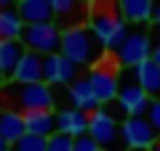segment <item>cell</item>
<instances>
[{
  "mask_svg": "<svg viewBox=\"0 0 160 151\" xmlns=\"http://www.w3.org/2000/svg\"><path fill=\"white\" fill-rule=\"evenodd\" d=\"M24 27L16 8H0V40H22Z\"/></svg>",
  "mask_w": 160,
  "mask_h": 151,
  "instance_id": "20",
  "label": "cell"
},
{
  "mask_svg": "<svg viewBox=\"0 0 160 151\" xmlns=\"http://www.w3.org/2000/svg\"><path fill=\"white\" fill-rule=\"evenodd\" d=\"M88 135H91V138L96 140L102 149H107V151H115L118 140H123V130H120L115 114L107 112V109H96V112L91 114V122H88Z\"/></svg>",
  "mask_w": 160,
  "mask_h": 151,
  "instance_id": "7",
  "label": "cell"
},
{
  "mask_svg": "<svg viewBox=\"0 0 160 151\" xmlns=\"http://www.w3.org/2000/svg\"><path fill=\"white\" fill-rule=\"evenodd\" d=\"M16 11L24 24H48L56 21L51 0H16Z\"/></svg>",
  "mask_w": 160,
  "mask_h": 151,
  "instance_id": "13",
  "label": "cell"
},
{
  "mask_svg": "<svg viewBox=\"0 0 160 151\" xmlns=\"http://www.w3.org/2000/svg\"><path fill=\"white\" fill-rule=\"evenodd\" d=\"M133 74H136L139 85L147 90L149 98L160 101V66H158V64H155L152 58H147V61H142L136 69H133Z\"/></svg>",
  "mask_w": 160,
  "mask_h": 151,
  "instance_id": "19",
  "label": "cell"
},
{
  "mask_svg": "<svg viewBox=\"0 0 160 151\" xmlns=\"http://www.w3.org/2000/svg\"><path fill=\"white\" fill-rule=\"evenodd\" d=\"M118 69H109L104 66V61H96V66L88 72V82H91L93 93H96L99 103L102 106H107V103H112L115 98H118L120 93V80H118Z\"/></svg>",
  "mask_w": 160,
  "mask_h": 151,
  "instance_id": "9",
  "label": "cell"
},
{
  "mask_svg": "<svg viewBox=\"0 0 160 151\" xmlns=\"http://www.w3.org/2000/svg\"><path fill=\"white\" fill-rule=\"evenodd\" d=\"M158 3H160V0H158Z\"/></svg>",
  "mask_w": 160,
  "mask_h": 151,
  "instance_id": "35",
  "label": "cell"
},
{
  "mask_svg": "<svg viewBox=\"0 0 160 151\" xmlns=\"http://www.w3.org/2000/svg\"><path fill=\"white\" fill-rule=\"evenodd\" d=\"M24 125H27V133L32 135H46L51 138L56 133V114L51 109H38V112H27L24 114Z\"/></svg>",
  "mask_w": 160,
  "mask_h": 151,
  "instance_id": "18",
  "label": "cell"
},
{
  "mask_svg": "<svg viewBox=\"0 0 160 151\" xmlns=\"http://www.w3.org/2000/svg\"><path fill=\"white\" fill-rule=\"evenodd\" d=\"M3 80H6V77H3V74H0V88H3V85H6V82H3Z\"/></svg>",
  "mask_w": 160,
  "mask_h": 151,
  "instance_id": "31",
  "label": "cell"
},
{
  "mask_svg": "<svg viewBox=\"0 0 160 151\" xmlns=\"http://www.w3.org/2000/svg\"><path fill=\"white\" fill-rule=\"evenodd\" d=\"M88 122H91V114L80 112V109H62V112H56V133L80 138V135H88Z\"/></svg>",
  "mask_w": 160,
  "mask_h": 151,
  "instance_id": "12",
  "label": "cell"
},
{
  "mask_svg": "<svg viewBox=\"0 0 160 151\" xmlns=\"http://www.w3.org/2000/svg\"><path fill=\"white\" fill-rule=\"evenodd\" d=\"M126 24L128 21L123 16H118V11H112V8H96L88 16V29L96 34L102 48H109V50H118L123 45V40L128 37Z\"/></svg>",
  "mask_w": 160,
  "mask_h": 151,
  "instance_id": "2",
  "label": "cell"
},
{
  "mask_svg": "<svg viewBox=\"0 0 160 151\" xmlns=\"http://www.w3.org/2000/svg\"><path fill=\"white\" fill-rule=\"evenodd\" d=\"M43 58L40 53L35 50H27L19 61L16 72H13V82H22V85H32V82H43Z\"/></svg>",
  "mask_w": 160,
  "mask_h": 151,
  "instance_id": "14",
  "label": "cell"
},
{
  "mask_svg": "<svg viewBox=\"0 0 160 151\" xmlns=\"http://www.w3.org/2000/svg\"><path fill=\"white\" fill-rule=\"evenodd\" d=\"M75 151H104V149L91 135H80V138H75Z\"/></svg>",
  "mask_w": 160,
  "mask_h": 151,
  "instance_id": "24",
  "label": "cell"
},
{
  "mask_svg": "<svg viewBox=\"0 0 160 151\" xmlns=\"http://www.w3.org/2000/svg\"><path fill=\"white\" fill-rule=\"evenodd\" d=\"M51 8L56 13V19H69L80 6H78V0H51Z\"/></svg>",
  "mask_w": 160,
  "mask_h": 151,
  "instance_id": "23",
  "label": "cell"
},
{
  "mask_svg": "<svg viewBox=\"0 0 160 151\" xmlns=\"http://www.w3.org/2000/svg\"><path fill=\"white\" fill-rule=\"evenodd\" d=\"M62 34H64V29L56 21L27 24L24 34H22V43L27 50H35L40 56H51V53H62Z\"/></svg>",
  "mask_w": 160,
  "mask_h": 151,
  "instance_id": "4",
  "label": "cell"
},
{
  "mask_svg": "<svg viewBox=\"0 0 160 151\" xmlns=\"http://www.w3.org/2000/svg\"><path fill=\"white\" fill-rule=\"evenodd\" d=\"M120 130H123V143L128 146V151L131 149H152L155 140L160 138V133L152 127V122L147 117H126Z\"/></svg>",
  "mask_w": 160,
  "mask_h": 151,
  "instance_id": "8",
  "label": "cell"
},
{
  "mask_svg": "<svg viewBox=\"0 0 160 151\" xmlns=\"http://www.w3.org/2000/svg\"><path fill=\"white\" fill-rule=\"evenodd\" d=\"M147 119L152 122V127L160 133V101H152V106H149V112H147Z\"/></svg>",
  "mask_w": 160,
  "mask_h": 151,
  "instance_id": "25",
  "label": "cell"
},
{
  "mask_svg": "<svg viewBox=\"0 0 160 151\" xmlns=\"http://www.w3.org/2000/svg\"><path fill=\"white\" fill-rule=\"evenodd\" d=\"M0 109H3V106H0Z\"/></svg>",
  "mask_w": 160,
  "mask_h": 151,
  "instance_id": "36",
  "label": "cell"
},
{
  "mask_svg": "<svg viewBox=\"0 0 160 151\" xmlns=\"http://www.w3.org/2000/svg\"><path fill=\"white\" fill-rule=\"evenodd\" d=\"M8 151H16V149H13V146H11V149H8Z\"/></svg>",
  "mask_w": 160,
  "mask_h": 151,
  "instance_id": "33",
  "label": "cell"
},
{
  "mask_svg": "<svg viewBox=\"0 0 160 151\" xmlns=\"http://www.w3.org/2000/svg\"><path fill=\"white\" fill-rule=\"evenodd\" d=\"M118 106L123 109L126 117H147L149 106H152V98L147 95V90L139 85L133 69H128L123 77H120V93H118Z\"/></svg>",
  "mask_w": 160,
  "mask_h": 151,
  "instance_id": "5",
  "label": "cell"
},
{
  "mask_svg": "<svg viewBox=\"0 0 160 151\" xmlns=\"http://www.w3.org/2000/svg\"><path fill=\"white\" fill-rule=\"evenodd\" d=\"M24 53H27V48L22 40H0V74L6 80H13V72Z\"/></svg>",
  "mask_w": 160,
  "mask_h": 151,
  "instance_id": "16",
  "label": "cell"
},
{
  "mask_svg": "<svg viewBox=\"0 0 160 151\" xmlns=\"http://www.w3.org/2000/svg\"><path fill=\"white\" fill-rule=\"evenodd\" d=\"M152 27H155V29L160 32V3L155 6V13H152Z\"/></svg>",
  "mask_w": 160,
  "mask_h": 151,
  "instance_id": "26",
  "label": "cell"
},
{
  "mask_svg": "<svg viewBox=\"0 0 160 151\" xmlns=\"http://www.w3.org/2000/svg\"><path fill=\"white\" fill-rule=\"evenodd\" d=\"M99 40L88 27H69L62 34V53L67 58H72L78 66L91 64L93 58H99Z\"/></svg>",
  "mask_w": 160,
  "mask_h": 151,
  "instance_id": "3",
  "label": "cell"
},
{
  "mask_svg": "<svg viewBox=\"0 0 160 151\" xmlns=\"http://www.w3.org/2000/svg\"><path fill=\"white\" fill-rule=\"evenodd\" d=\"M8 149H11V143H8V140L0 135V151H8Z\"/></svg>",
  "mask_w": 160,
  "mask_h": 151,
  "instance_id": "28",
  "label": "cell"
},
{
  "mask_svg": "<svg viewBox=\"0 0 160 151\" xmlns=\"http://www.w3.org/2000/svg\"><path fill=\"white\" fill-rule=\"evenodd\" d=\"M149 151H160V138L155 140V146H152V149H149Z\"/></svg>",
  "mask_w": 160,
  "mask_h": 151,
  "instance_id": "30",
  "label": "cell"
},
{
  "mask_svg": "<svg viewBox=\"0 0 160 151\" xmlns=\"http://www.w3.org/2000/svg\"><path fill=\"white\" fill-rule=\"evenodd\" d=\"M155 0H118V11L128 24H147L152 21L155 13Z\"/></svg>",
  "mask_w": 160,
  "mask_h": 151,
  "instance_id": "15",
  "label": "cell"
},
{
  "mask_svg": "<svg viewBox=\"0 0 160 151\" xmlns=\"http://www.w3.org/2000/svg\"><path fill=\"white\" fill-rule=\"evenodd\" d=\"M131 151H149V149H131Z\"/></svg>",
  "mask_w": 160,
  "mask_h": 151,
  "instance_id": "32",
  "label": "cell"
},
{
  "mask_svg": "<svg viewBox=\"0 0 160 151\" xmlns=\"http://www.w3.org/2000/svg\"><path fill=\"white\" fill-rule=\"evenodd\" d=\"M48 151H75V138L64 133H53L48 138Z\"/></svg>",
  "mask_w": 160,
  "mask_h": 151,
  "instance_id": "22",
  "label": "cell"
},
{
  "mask_svg": "<svg viewBox=\"0 0 160 151\" xmlns=\"http://www.w3.org/2000/svg\"><path fill=\"white\" fill-rule=\"evenodd\" d=\"M104 151H107V149H104Z\"/></svg>",
  "mask_w": 160,
  "mask_h": 151,
  "instance_id": "34",
  "label": "cell"
},
{
  "mask_svg": "<svg viewBox=\"0 0 160 151\" xmlns=\"http://www.w3.org/2000/svg\"><path fill=\"white\" fill-rule=\"evenodd\" d=\"M67 101L72 103V109H80V112H86V114H93L96 109H102V103H99L88 77L86 80H75L72 85H67Z\"/></svg>",
  "mask_w": 160,
  "mask_h": 151,
  "instance_id": "11",
  "label": "cell"
},
{
  "mask_svg": "<svg viewBox=\"0 0 160 151\" xmlns=\"http://www.w3.org/2000/svg\"><path fill=\"white\" fill-rule=\"evenodd\" d=\"M152 61H155V64L160 66V43L155 45V50H152Z\"/></svg>",
  "mask_w": 160,
  "mask_h": 151,
  "instance_id": "27",
  "label": "cell"
},
{
  "mask_svg": "<svg viewBox=\"0 0 160 151\" xmlns=\"http://www.w3.org/2000/svg\"><path fill=\"white\" fill-rule=\"evenodd\" d=\"M0 8H13V0H0Z\"/></svg>",
  "mask_w": 160,
  "mask_h": 151,
  "instance_id": "29",
  "label": "cell"
},
{
  "mask_svg": "<svg viewBox=\"0 0 160 151\" xmlns=\"http://www.w3.org/2000/svg\"><path fill=\"white\" fill-rule=\"evenodd\" d=\"M152 50L155 48H152V43H149V34L144 32V29H133V32H128V37L123 40V45L115 50V58H118L120 66L136 69L142 61L152 58Z\"/></svg>",
  "mask_w": 160,
  "mask_h": 151,
  "instance_id": "6",
  "label": "cell"
},
{
  "mask_svg": "<svg viewBox=\"0 0 160 151\" xmlns=\"http://www.w3.org/2000/svg\"><path fill=\"white\" fill-rule=\"evenodd\" d=\"M78 80V64L64 53H51L43 58V82L53 85H72Z\"/></svg>",
  "mask_w": 160,
  "mask_h": 151,
  "instance_id": "10",
  "label": "cell"
},
{
  "mask_svg": "<svg viewBox=\"0 0 160 151\" xmlns=\"http://www.w3.org/2000/svg\"><path fill=\"white\" fill-rule=\"evenodd\" d=\"M16 151H48V138L46 135H22V138L16 140V146H13Z\"/></svg>",
  "mask_w": 160,
  "mask_h": 151,
  "instance_id": "21",
  "label": "cell"
},
{
  "mask_svg": "<svg viewBox=\"0 0 160 151\" xmlns=\"http://www.w3.org/2000/svg\"><path fill=\"white\" fill-rule=\"evenodd\" d=\"M0 106L13 109V112H38V109H51L53 106V88L48 82H6L0 88Z\"/></svg>",
  "mask_w": 160,
  "mask_h": 151,
  "instance_id": "1",
  "label": "cell"
},
{
  "mask_svg": "<svg viewBox=\"0 0 160 151\" xmlns=\"http://www.w3.org/2000/svg\"><path fill=\"white\" fill-rule=\"evenodd\" d=\"M0 135H3L11 146H16V140L22 138V135H27L24 114L13 112V109H0Z\"/></svg>",
  "mask_w": 160,
  "mask_h": 151,
  "instance_id": "17",
  "label": "cell"
}]
</instances>
